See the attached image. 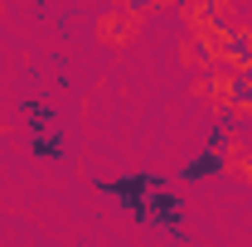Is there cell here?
<instances>
[{
  "mask_svg": "<svg viewBox=\"0 0 252 247\" xmlns=\"http://www.w3.org/2000/svg\"><path fill=\"white\" fill-rule=\"evenodd\" d=\"M223 93H228V102H233V112H238V107H243V112H252V63H248V68H233V73H228Z\"/></svg>",
  "mask_w": 252,
  "mask_h": 247,
  "instance_id": "cell-1",
  "label": "cell"
},
{
  "mask_svg": "<svg viewBox=\"0 0 252 247\" xmlns=\"http://www.w3.org/2000/svg\"><path fill=\"white\" fill-rule=\"evenodd\" d=\"M219 49H223V59H228V63L248 68V63H252V30H228L219 39Z\"/></svg>",
  "mask_w": 252,
  "mask_h": 247,
  "instance_id": "cell-2",
  "label": "cell"
},
{
  "mask_svg": "<svg viewBox=\"0 0 252 247\" xmlns=\"http://www.w3.org/2000/svg\"><path fill=\"white\" fill-rule=\"evenodd\" d=\"M223 165H228V155H214V151H204L199 160H189L185 170H180V180L189 185V180H204V175H219Z\"/></svg>",
  "mask_w": 252,
  "mask_h": 247,
  "instance_id": "cell-3",
  "label": "cell"
},
{
  "mask_svg": "<svg viewBox=\"0 0 252 247\" xmlns=\"http://www.w3.org/2000/svg\"><path fill=\"white\" fill-rule=\"evenodd\" d=\"M25 112H30V126H34V136H39L44 126H54V107H49V102H39V97H25Z\"/></svg>",
  "mask_w": 252,
  "mask_h": 247,
  "instance_id": "cell-4",
  "label": "cell"
},
{
  "mask_svg": "<svg viewBox=\"0 0 252 247\" xmlns=\"http://www.w3.org/2000/svg\"><path fill=\"white\" fill-rule=\"evenodd\" d=\"M189 59H194V63H214V49H209V39H199V34H194V39H189Z\"/></svg>",
  "mask_w": 252,
  "mask_h": 247,
  "instance_id": "cell-5",
  "label": "cell"
}]
</instances>
